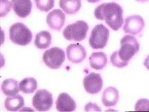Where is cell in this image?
Segmentation results:
<instances>
[{
    "mask_svg": "<svg viewBox=\"0 0 149 112\" xmlns=\"http://www.w3.org/2000/svg\"><path fill=\"white\" fill-rule=\"evenodd\" d=\"M17 81L14 79H6L2 82L1 90L7 96H15L19 92Z\"/></svg>",
    "mask_w": 149,
    "mask_h": 112,
    "instance_id": "2e32d148",
    "label": "cell"
},
{
    "mask_svg": "<svg viewBox=\"0 0 149 112\" xmlns=\"http://www.w3.org/2000/svg\"><path fill=\"white\" fill-rule=\"evenodd\" d=\"M111 62L112 63L114 66L118 67V68H122L125 67L127 65V64L123 62L122 60L120 59L119 56L118 54V51H115L112 53L111 55Z\"/></svg>",
    "mask_w": 149,
    "mask_h": 112,
    "instance_id": "7402d4cb",
    "label": "cell"
},
{
    "mask_svg": "<svg viewBox=\"0 0 149 112\" xmlns=\"http://www.w3.org/2000/svg\"><path fill=\"white\" fill-rule=\"evenodd\" d=\"M144 65L146 67V69L149 70V55L147 56L144 62Z\"/></svg>",
    "mask_w": 149,
    "mask_h": 112,
    "instance_id": "484cf974",
    "label": "cell"
},
{
    "mask_svg": "<svg viewBox=\"0 0 149 112\" xmlns=\"http://www.w3.org/2000/svg\"><path fill=\"white\" fill-rule=\"evenodd\" d=\"M136 1H139V2H142V3H143V2L148 1H149V0H136Z\"/></svg>",
    "mask_w": 149,
    "mask_h": 112,
    "instance_id": "83f0119b",
    "label": "cell"
},
{
    "mask_svg": "<svg viewBox=\"0 0 149 112\" xmlns=\"http://www.w3.org/2000/svg\"><path fill=\"white\" fill-rule=\"evenodd\" d=\"M66 51L69 61L74 64L82 62L87 55L85 49L79 43H72L68 46Z\"/></svg>",
    "mask_w": 149,
    "mask_h": 112,
    "instance_id": "30bf717a",
    "label": "cell"
},
{
    "mask_svg": "<svg viewBox=\"0 0 149 112\" xmlns=\"http://www.w3.org/2000/svg\"><path fill=\"white\" fill-rule=\"evenodd\" d=\"M89 64L92 68L102 69L107 64V57L104 52H94L89 57Z\"/></svg>",
    "mask_w": 149,
    "mask_h": 112,
    "instance_id": "9a60e30c",
    "label": "cell"
},
{
    "mask_svg": "<svg viewBox=\"0 0 149 112\" xmlns=\"http://www.w3.org/2000/svg\"><path fill=\"white\" fill-rule=\"evenodd\" d=\"M103 80L99 74L94 72L89 74L83 79V86L86 92L91 94H96L101 90Z\"/></svg>",
    "mask_w": 149,
    "mask_h": 112,
    "instance_id": "ba28073f",
    "label": "cell"
},
{
    "mask_svg": "<svg viewBox=\"0 0 149 112\" xmlns=\"http://www.w3.org/2000/svg\"><path fill=\"white\" fill-rule=\"evenodd\" d=\"M85 110L87 111H101V109L99 108V107L97 104H93V103H89L86 105L85 107Z\"/></svg>",
    "mask_w": 149,
    "mask_h": 112,
    "instance_id": "d4e9b609",
    "label": "cell"
},
{
    "mask_svg": "<svg viewBox=\"0 0 149 112\" xmlns=\"http://www.w3.org/2000/svg\"><path fill=\"white\" fill-rule=\"evenodd\" d=\"M100 0H87L88 2H89V3H92V4H95V3H97V2H99Z\"/></svg>",
    "mask_w": 149,
    "mask_h": 112,
    "instance_id": "4316f807",
    "label": "cell"
},
{
    "mask_svg": "<svg viewBox=\"0 0 149 112\" xmlns=\"http://www.w3.org/2000/svg\"><path fill=\"white\" fill-rule=\"evenodd\" d=\"M144 27V21L138 15H130L126 18L123 30L127 34L137 35L141 32Z\"/></svg>",
    "mask_w": 149,
    "mask_h": 112,
    "instance_id": "9c48e42d",
    "label": "cell"
},
{
    "mask_svg": "<svg viewBox=\"0 0 149 112\" xmlns=\"http://www.w3.org/2000/svg\"><path fill=\"white\" fill-rule=\"evenodd\" d=\"M9 39L19 46H27L32 40V32L22 23H14L9 28Z\"/></svg>",
    "mask_w": 149,
    "mask_h": 112,
    "instance_id": "3957f363",
    "label": "cell"
},
{
    "mask_svg": "<svg viewBox=\"0 0 149 112\" xmlns=\"http://www.w3.org/2000/svg\"><path fill=\"white\" fill-rule=\"evenodd\" d=\"M140 49L139 43L132 36H125L120 40V48L118 51L120 59L127 65L132 57L138 52Z\"/></svg>",
    "mask_w": 149,
    "mask_h": 112,
    "instance_id": "7a4b0ae2",
    "label": "cell"
},
{
    "mask_svg": "<svg viewBox=\"0 0 149 112\" xmlns=\"http://www.w3.org/2000/svg\"><path fill=\"white\" fill-rule=\"evenodd\" d=\"M47 23L51 29L61 31L65 22V15L60 9H56L47 15Z\"/></svg>",
    "mask_w": 149,
    "mask_h": 112,
    "instance_id": "8fae6325",
    "label": "cell"
},
{
    "mask_svg": "<svg viewBox=\"0 0 149 112\" xmlns=\"http://www.w3.org/2000/svg\"><path fill=\"white\" fill-rule=\"evenodd\" d=\"M19 89L24 93H32L36 90L37 88V82L36 79L33 78H27L23 79L19 84Z\"/></svg>",
    "mask_w": 149,
    "mask_h": 112,
    "instance_id": "ffe728a7",
    "label": "cell"
},
{
    "mask_svg": "<svg viewBox=\"0 0 149 112\" xmlns=\"http://www.w3.org/2000/svg\"><path fill=\"white\" fill-rule=\"evenodd\" d=\"M135 111H149V100L140 99L135 104Z\"/></svg>",
    "mask_w": 149,
    "mask_h": 112,
    "instance_id": "603a6c76",
    "label": "cell"
},
{
    "mask_svg": "<svg viewBox=\"0 0 149 112\" xmlns=\"http://www.w3.org/2000/svg\"><path fill=\"white\" fill-rule=\"evenodd\" d=\"M59 6L66 13L74 14L81 8V0H60Z\"/></svg>",
    "mask_w": 149,
    "mask_h": 112,
    "instance_id": "ac0fdd59",
    "label": "cell"
},
{
    "mask_svg": "<svg viewBox=\"0 0 149 112\" xmlns=\"http://www.w3.org/2000/svg\"><path fill=\"white\" fill-rule=\"evenodd\" d=\"M35 46L39 49H46L51 43V35L47 31H42L36 34Z\"/></svg>",
    "mask_w": 149,
    "mask_h": 112,
    "instance_id": "d6986e66",
    "label": "cell"
},
{
    "mask_svg": "<svg viewBox=\"0 0 149 112\" xmlns=\"http://www.w3.org/2000/svg\"><path fill=\"white\" fill-rule=\"evenodd\" d=\"M119 99L118 91L114 87H109L104 90L102 95V104L106 107L115 106Z\"/></svg>",
    "mask_w": 149,
    "mask_h": 112,
    "instance_id": "5bb4252c",
    "label": "cell"
},
{
    "mask_svg": "<svg viewBox=\"0 0 149 112\" xmlns=\"http://www.w3.org/2000/svg\"><path fill=\"white\" fill-rule=\"evenodd\" d=\"M88 30L87 23L79 20L67 25L63 32L64 37L69 41H81L87 37Z\"/></svg>",
    "mask_w": 149,
    "mask_h": 112,
    "instance_id": "277c9868",
    "label": "cell"
},
{
    "mask_svg": "<svg viewBox=\"0 0 149 112\" xmlns=\"http://www.w3.org/2000/svg\"><path fill=\"white\" fill-rule=\"evenodd\" d=\"M11 4L8 0H1V16L4 17L10 11Z\"/></svg>",
    "mask_w": 149,
    "mask_h": 112,
    "instance_id": "cb8c5ba5",
    "label": "cell"
},
{
    "mask_svg": "<svg viewBox=\"0 0 149 112\" xmlns=\"http://www.w3.org/2000/svg\"><path fill=\"white\" fill-rule=\"evenodd\" d=\"M24 99L20 95L9 97L5 101V107L9 111H17L24 106Z\"/></svg>",
    "mask_w": 149,
    "mask_h": 112,
    "instance_id": "e0dca14e",
    "label": "cell"
},
{
    "mask_svg": "<svg viewBox=\"0 0 149 112\" xmlns=\"http://www.w3.org/2000/svg\"><path fill=\"white\" fill-rule=\"evenodd\" d=\"M65 60L64 51L57 47H53L45 51L43 55V60L45 64L53 69L61 67Z\"/></svg>",
    "mask_w": 149,
    "mask_h": 112,
    "instance_id": "8992f818",
    "label": "cell"
},
{
    "mask_svg": "<svg viewBox=\"0 0 149 112\" xmlns=\"http://www.w3.org/2000/svg\"><path fill=\"white\" fill-rule=\"evenodd\" d=\"M109 31L103 24H98L93 28L89 37V45L94 50L102 49L107 46Z\"/></svg>",
    "mask_w": 149,
    "mask_h": 112,
    "instance_id": "5b68a950",
    "label": "cell"
},
{
    "mask_svg": "<svg viewBox=\"0 0 149 112\" xmlns=\"http://www.w3.org/2000/svg\"><path fill=\"white\" fill-rule=\"evenodd\" d=\"M74 100L67 93H60L56 101V108L59 111H73L76 109Z\"/></svg>",
    "mask_w": 149,
    "mask_h": 112,
    "instance_id": "7c38bea8",
    "label": "cell"
},
{
    "mask_svg": "<svg viewBox=\"0 0 149 112\" xmlns=\"http://www.w3.org/2000/svg\"><path fill=\"white\" fill-rule=\"evenodd\" d=\"M52 94L46 90H39L32 99L33 106L39 111H48L53 106Z\"/></svg>",
    "mask_w": 149,
    "mask_h": 112,
    "instance_id": "52a82bcc",
    "label": "cell"
},
{
    "mask_svg": "<svg viewBox=\"0 0 149 112\" xmlns=\"http://www.w3.org/2000/svg\"><path fill=\"white\" fill-rule=\"evenodd\" d=\"M11 4L14 12L19 18H25L31 13L32 9L31 0H11Z\"/></svg>",
    "mask_w": 149,
    "mask_h": 112,
    "instance_id": "4fadbf2b",
    "label": "cell"
},
{
    "mask_svg": "<svg viewBox=\"0 0 149 112\" xmlns=\"http://www.w3.org/2000/svg\"><path fill=\"white\" fill-rule=\"evenodd\" d=\"M95 18L99 20H104L114 31H117L123 23V10L118 4L115 2L104 3L95 9Z\"/></svg>",
    "mask_w": 149,
    "mask_h": 112,
    "instance_id": "6da1fadb",
    "label": "cell"
},
{
    "mask_svg": "<svg viewBox=\"0 0 149 112\" xmlns=\"http://www.w3.org/2000/svg\"><path fill=\"white\" fill-rule=\"evenodd\" d=\"M36 7L40 11L47 12L55 6V0H35Z\"/></svg>",
    "mask_w": 149,
    "mask_h": 112,
    "instance_id": "44dd1931",
    "label": "cell"
}]
</instances>
